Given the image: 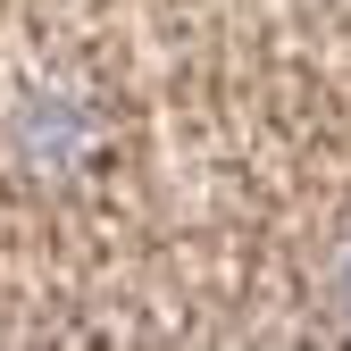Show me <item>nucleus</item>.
Wrapping results in <instances>:
<instances>
[{
  "label": "nucleus",
  "mask_w": 351,
  "mask_h": 351,
  "mask_svg": "<svg viewBox=\"0 0 351 351\" xmlns=\"http://www.w3.org/2000/svg\"><path fill=\"white\" fill-rule=\"evenodd\" d=\"M25 134L51 151V159H67V151H75V134H84V117H75V109H34V125H25Z\"/></svg>",
  "instance_id": "1"
},
{
  "label": "nucleus",
  "mask_w": 351,
  "mask_h": 351,
  "mask_svg": "<svg viewBox=\"0 0 351 351\" xmlns=\"http://www.w3.org/2000/svg\"><path fill=\"white\" fill-rule=\"evenodd\" d=\"M335 293H343V310H351V243H343V259H335Z\"/></svg>",
  "instance_id": "2"
}]
</instances>
